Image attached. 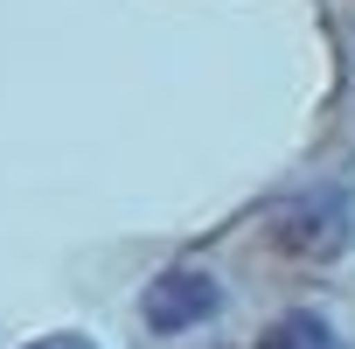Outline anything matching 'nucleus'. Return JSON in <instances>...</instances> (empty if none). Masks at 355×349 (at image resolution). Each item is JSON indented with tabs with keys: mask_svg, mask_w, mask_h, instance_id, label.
<instances>
[{
	"mask_svg": "<svg viewBox=\"0 0 355 349\" xmlns=\"http://www.w3.org/2000/svg\"><path fill=\"white\" fill-rule=\"evenodd\" d=\"M216 307H223V286H216L202 266H167V273L139 293V314H146L153 335H189V328L216 321Z\"/></svg>",
	"mask_w": 355,
	"mask_h": 349,
	"instance_id": "nucleus-1",
	"label": "nucleus"
},
{
	"mask_svg": "<svg viewBox=\"0 0 355 349\" xmlns=\"http://www.w3.org/2000/svg\"><path fill=\"white\" fill-rule=\"evenodd\" d=\"M293 252H313V259H327V252H341V238H348V203L341 196H306L300 210H286V231H279Z\"/></svg>",
	"mask_w": 355,
	"mask_h": 349,
	"instance_id": "nucleus-2",
	"label": "nucleus"
},
{
	"mask_svg": "<svg viewBox=\"0 0 355 349\" xmlns=\"http://www.w3.org/2000/svg\"><path fill=\"white\" fill-rule=\"evenodd\" d=\"M258 349H348V342H341V328H334L327 314L293 307V314H279V321L258 335Z\"/></svg>",
	"mask_w": 355,
	"mask_h": 349,
	"instance_id": "nucleus-3",
	"label": "nucleus"
},
{
	"mask_svg": "<svg viewBox=\"0 0 355 349\" xmlns=\"http://www.w3.org/2000/svg\"><path fill=\"white\" fill-rule=\"evenodd\" d=\"M28 349H98L91 335H42V342H28Z\"/></svg>",
	"mask_w": 355,
	"mask_h": 349,
	"instance_id": "nucleus-4",
	"label": "nucleus"
}]
</instances>
